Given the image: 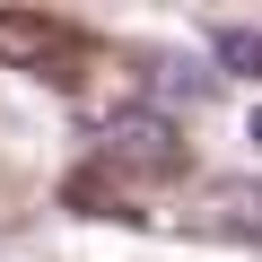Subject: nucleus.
Segmentation results:
<instances>
[{
    "label": "nucleus",
    "mask_w": 262,
    "mask_h": 262,
    "mask_svg": "<svg viewBox=\"0 0 262 262\" xmlns=\"http://www.w3.org/2000/svg\"><path fill=\"white\" fill-rule=\"evenodd\" d=\"M245 140H253V149H262V105H253V114H245Z\"/></svg>",
    "instance_id": "obj_6"
},
{
    "label": "nucleus",
    "mask_w": 262,
    "mask_h": 262,
    "mask_svg": "<svg viewBox=\"0 0 262 262\" xmlns=\"http://www.w3.org/2000/svg\"><path fill=\"white\" fill-rule=\"evenodd\" d=\"M210 44H219V61H227V70H245V79L262 70V35H245V27H219Z\"/></svg>",
    "instance_id": "obj_4"
},
{
    "label": "nucleus",
    "mask_w": 262,
    "mask_h": 262,
    "mask_svg": "<svg viewBox=\"0 0 262 262\" xmlns=\"http://www.w3.org/2000/svg\"><path fill=\"white\" fill-rule=\"evenodd\" d=\"M166 88H184V96H210V88H219V70H201V61H175V70H166Z\"/></svg>",
    "instance_id": "obj_5"
},
{
    "label": "nucleus",
    "mask_w": 262,
    "mask_h": 262,
    "mask_svg": "<svg viewBox=\"0 0 262 262\" xmlns=\"http://www.w3.org/2000/svg\"><path fill=\"white\" fill-rule=\"evenodd\" d=\"M96 149H105L114 166H149V175H166V166L184 158V140H175L166 114H114V122L96 131Z\"/></svg>",
    "instance_id": "obj_1"
},
{
    "label": "nucleus",
    "mask_w": 262,
    "mask_h": 262,
    "mask_svg": "<svg viewBox=\"0 0 262 262\" xmlns=\"http://www.w3.org/2000/svg\"><path fill=\"white\" fill-rule=\"evenodd\" d=\"M210 227H219V236H262V192L210 184Z\"/></svg>",
    "instance_id": "obj_2"
},
{
    "label": "nucleus",
    "mask_w": 262,
    "mask_h": 262,
    "mask_svg": "<svg viewBox=\"0 0 262 262\" xmlns=\"http://www.w3.org/2000/svg\"><path fill=\"white\" fill-rule=\"evenodd\" d=\"M44 53H53L44 18H0V61H44Z\"/></svg>",
    "instance_id": "obj_3"
}]
</instances>
